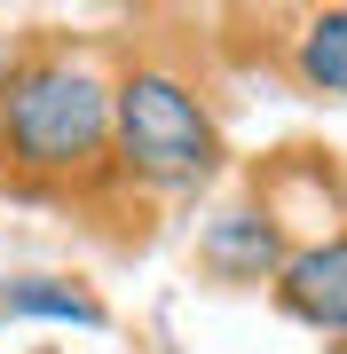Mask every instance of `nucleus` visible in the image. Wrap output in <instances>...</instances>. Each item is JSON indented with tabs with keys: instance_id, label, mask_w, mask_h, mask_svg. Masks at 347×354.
I'll return each mask as SVG.
<instances>
[{
	"instance_id": "1",
	"label": "nucleus",
	"mask_w": 347,
	"mask_h": 354,
	"mask_svg": "<svg viewBox=\"0 0 347 354\" xmlns=\"http://www.w3.org/2000/svg\"><path fill=\"white\" fill-rule=\"evenodd\" d=\"M0 158L24 174H87L111 158V87L79 55H32L0 87Z\"/></svg>"
},
{
	"instance_id": "2",
	"label": "nucleus",
	"mask_w": 347,
	"mask_h": 354,
	"mask_svg": "<svg viewBox=\"0 0 347 354\" xmlns=\"http://www.w3.org/2000/svg\"><path fill=\"white\" fill-rule=\"evenodd\" d=\"M111 158L142 189L181 197V189H206L221 174V127H213L206 95L190 79H174L158 64H134L111 87Z\"/></svg>"
},
{
	"instance_id": "3",
	"label": "nucleus",
	"mask_w": 347,
	"mask_h": 354,
	"mask_svg": "<svg viewBox=\"0 0 347 354\" xmlns=\"http://www.w3.org/2000/svg\"><path fill=\"white\" fill-rule=\"evenodd\" d=\"M276 307H284L292 323L323 330V339H347V228L284 260V276H276Z\"/></svg>"
},
{
	"instance_id": "4",
	"label": "nucleus",
	"mask_w": 347,
	"mask_h": 354,
	"mask_svg": "<svg viewBox=\"0 0 347 354\" xmlns=\"http://www.w3.org/2000/svg\"><path fill=\"white\" fill-rule=\"evenodd\" d=\"M197 260L229 283H260V276H284V252H276V221L269 213H221L206 236H197Z\"/></svg>"
},
{
	"instance_id": "5",
	"label": "nucleus",
	"mask_w": 347,
	"mask_h": 354,
	"mask_svg": "<svg viewBox=\"0 0 347 354\" xmlns=\"http://www.w3.org/2000/svg\"><path fill=\"white\" fill-rule=\"evenodd\" d=\"M292 79L308 95H347V8H316L292 32Z\"/></svg>"
},
{
	"instance_id": "6",
	"label": "nucleus",
	"mask_w": 347,
	"mask_h": 354,
	"mask_svg": "<svg viewBox=\"0 0 347 354\" xmlns=\"http://www.w3.org/2000/svg\"><path fill=\"white\" fill-rule=\"evenodd\" d=\"M0 307L8 315H48V323H103V299L95 291H79L64 276H16V283H0Z\"/></svg>"
},
{
	"instance_id": "7",
	"label": "nucleus",
	"mask_w": 347,
	"mask_h": 354,
	"mask_svg": "<svg viewBox=\"0 0 347 354\" xmlns=\"http://www.w3.org/2000/svg\"><path fill=\"white\" fill-rule=\"evenodd\" d=\"M332 354H347V339H339V346H332Z\"/></svg>"
}]
</instances>
